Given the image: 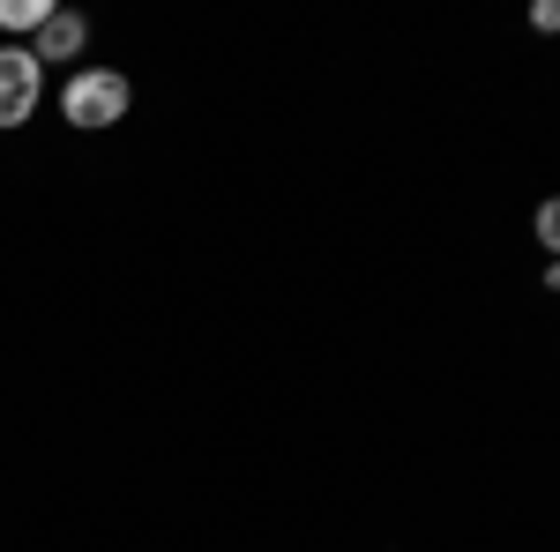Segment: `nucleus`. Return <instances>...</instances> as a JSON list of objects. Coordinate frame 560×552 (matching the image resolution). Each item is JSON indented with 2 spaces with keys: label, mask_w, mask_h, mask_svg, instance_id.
<instances>
[{
  "label": "nucleus",
  "mask_w": 560,
  "mask_h": 552,
  "mask_svg": "<svg viewBox=\"0 0 560 552\" xmlns=\"http://www.w3.org/2000/svg\"><path fill=\"white\" fill-rule=\"evenodd\" d=\"M128 105H135V90L120 68H83V75H68V90H60V113H68V128H113V120H128Z\"/></svg>",
  "instance_id": "obj_1"
},
{
  "label": "nucleus",
  "mask_w": 560,
  "mask_h": 552,
  "mask_svg": "<svg viewBox=\"0 0 560 552\" xmlns=\"http://www.w3.org/2000/svg\"><path fill=\"white\" fill-rule=\"evenodd\" d=\"M38 90H45V68L31 45H0V128H23L38 113Z\"/></svg>",
  "instance_id": "obj_2"
},
{
  "label": "nucleus",
  "mask_w": 560,
  "mask_h": 552,
  "mask_svg": "<svg viewBox=\"0 0 560 552\" xmlns=\"http://www.w3.org/2000/svg\"><path fill=\"white\" fill-rule=\"evenodd\" d=\"M83 38H90V23H83V15H75V8H52L31 52H38V68H45V60H75V52H83Z\"/></svg>",
  "instance_id": "obj_3"
},
{
  "label": "nucleus",
  "mask_w": 560,
  "mask_h": 552,
  "mask_svg": "<svg viewBox=\"0 0 560 552\" xmlns=\"http://www.w3.org/2000/svg\"><path fill=\"white\" fill-rule=\"evenodd\" d=\"M45 15H52L45 0H0V31H31V38H38Z\"/></svg>",
  "instance_id": "obj_4"
},
{
  "label": "nucleus",
  "mask_w": 560,
  "mask_h": 552,
  "mask_svg": "<svg viewBox=\"0 0 560 552\" xmlns=\"http://www.w3.org/2000/svg\"><path fill=\"white\" fill-rule=\"evenodd\" d=\"M530 239H538V247H546V255L560 261V195H553V202H538V210H530Z\"/></svg>",
  "instance_id": "obj_5"
},
{
  "label": "nucleus",
  "mask_w": 560,
  "mask_h": 552,
  "mask_svg": "<svg viewBox=\"0 0 560 552\" xmlns=\"http://www.w3.org/2000/svg\"><path fill=\"white\" fill-rule=\"evenodd\" d=\"M530 31H546V38H553V31H560V0H538V8H530Z\"/></svg>",
  "instance_id": "obj_6"
},
{
  "label": "nucleus",
  "mask_w": 560,
  "mask_h": 552,
  "mask_svg": "<svg viewBox=\"0 0 560 552\" xmlns=\"http://www.w3.org/2000/svg\"><path fill=\"white\" fill-rule=\"evenodd\" d=\"M546 292H560V261H546Z\"/></svg>",
  "instance_id": "obj_7"
}]
</instances>
